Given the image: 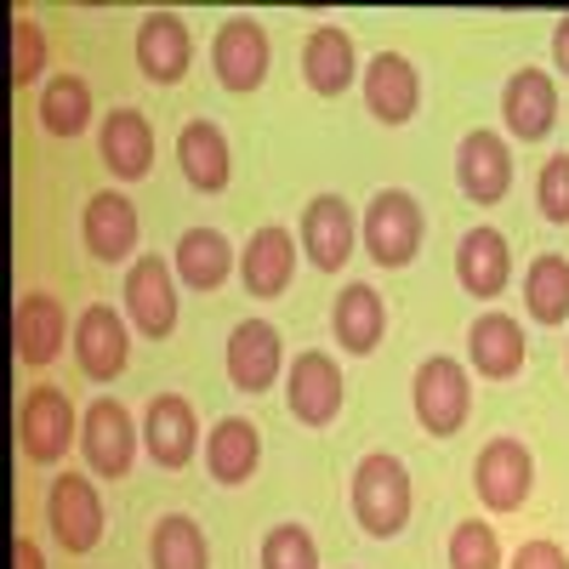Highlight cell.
I'll list each match as a JSON object with an SVG mask.
<instances>
[{
	"label": "cell",
	"mask_w": 569,
	"mask_h": 569,
	"mask_svg": "<svg viewBox=\"0 0 569 569\" xmlns=\"http://www.w3.org/2000/svg\"><path fill=\"white\" fill-rule=\"evenodd\" d=\"M40 126L52 137H80L91 126V86L80 74H52L40 91Z\"/></svg>",
	"instance_id": "32"
},
{
	"label": "cell",
	"mask_w": 569,
	"mask_h": 569,
	"mask_svg": "<svg viewBox=\"0 0 569 569\" xmlns=\"http://www.w3.org/2000/svg\"><path fill=\"white\" fill-rule=\"evenodd\" d=\"M552 63H558V69L569 74V12H563V18L552 23Z\"/></svg>",
	"instance_id": "39"
},
{
	"label": "cell",
	"mask_w": 569,
	"mask_h": 569,
	"mask_svg": "<svg viewBox=\"0 0 569 569\" xmlns=\"http://www.w3.org/2000/svg\"><path fill=\"white\" fill-rule=\"evenodd\" d=\"M563 365H569V353H563Z\"/></svg>",
	"instance_id": "40"
},
{
	"label": "cell",
	"mask_w": 569,
	"mask_h": 569,
	"mask_svg": "<svg viewBox=\"0 0 569 569\" xmlns=\"http://www.w3.org/2000/svg\"><path fill=\"white\" fill-rule=\"evenodd\" d=\"M46 74V34H40V23L29 18V12H18L12 18V80H18V91L23 86H34Z\"/></svg>",
	"instance_id": "35"
},
{
	"label": "cell",
	"mask_w": 569,
	"mask_h": 569,
	"mask_svg": "<svg viewBox=\"0 0 569 569\" xmlns=\"http://www.w3.org/2000/svg\"><path fill=\"white\" fill-rule=\"evenodd\" d=\"M501 126L518 142H541L558 126V86H552L547 69L525 63L518 74H507V86H501Z\"/></svg>",
	"instance_id": "15"
},
{
	"label": "cell",
	"mask_w": 569,
	"mask_h": 569,
	"mask_svg": "<svg viewBox=\"0 0 569 569\" xmlns=\"http://www.w3.org/2000/svg\"><path fill=\"white\" fill-rule=\"evenodd\" d=\"M353 240H359V222H353L348 200L342 194H313L308 211H302V257L319 273H337L353 257Z\"/></svg>",
	"instance_id": "18"
},
{
	"label": "cell",
	"mask_w": 569,
	"mask_h": 569,
	"mask_svg": "<svg viewBox=\"0 0 569 569\" xmlns=\"http://www.w3.org/2000/svg\"><path fill=\"white\" fill-rule=\"evenodd\" d=\"M142 450H149L154 467L177 472L194 461L200 450V421H194V405L182 393H154L149 410H142Z\"/></svg>",
	"instance_id": "13"
},
{
	"label": "cell",
	"mask_w": 569,
	"mask_h": 569,
	"mask_svg": "<svg viewBox=\"0 0 569 569\" xmlns=\"http://www.w3.org/2000/svg\"><path fill=\"white\" fill-rule=\"evenodd\" d=\"M63 337H69V319H63V302L52 291H29L18 297V313H12V348L29 370H46L58 353H63Z\"/></svg>",
	"instance_id": "21"
},
{
	"label": "cell",
	"mask_w": 569,
	"mask_h": 569,
	"mask_svg": "<svg viewBox=\"0 0 569 569\" xmlns=\"http://www.w3.org/2000/svg\"><path fill=\"white\" fill-rule=\"evenodd\" d=\"M228 382L240 393H268L284 370V342L268 319H240L228 330Z\"/></svg>",
	"instance_id": "14"
},
{
	"label": "cell",
	"mask_w": 569,
	"mask_h": 569,
	"mask_svg": "<svg viewBox=\"0 0 569 569\" xmlns=\"http://www.w3.org/2000/svg\"><path fill=\"white\" fill-rule=\"evenodd\" d=\"M46 525H52L58 547L63 552H91L103 541V496L91 479H80V472H63V479H52V490H46Z\"/></svg>",
	"instance_id": "9"
},
{
	"label": "cell",
	"mask_w": 569,
	"mask_h": 569,
	"mask_svg": "<svg viewBox=\"0 0 569 569\" xmlns=\"http://www.w3.org/2000/svg\"><path fill=\"white\" fill-rule=\"evenodd\" d=\"M171 257H177L171 268H177V279L188 284V291H217V284L233 273V246L217 228H188Z\"/></svg>",
	"instance_id": "29"
},
{
	"label": "cell",
	"mask_w": 569,
	"mask_h": 569,
	"mask_svg": "<svg viewBox=\"0 0 569 569\" xmlns=\"http://www.w3.org/2000/svg\"><path fill=\"white\" fill-rule=\"evenodd\" d=\"M536 206H541L547 222L569 228V154H552V160L541 166V177H536Z\"/></svg>",
	"instance_id": "36"
},
{
	"label": "cell",
	"mask_w": 569,
	"mask_h": 569,
	"mask_svg": "<svg viewBox=\"0 0 569 569\" xmlns=\"http://www.w3.org/2000/svg\"><path fill=\"white\" fill-rule=\"evenodd\" d=\"M421 233H427V217H421V200L410 188H382L365 206V222H359V240H365L376 268H410L421 251Z\"/></svg>",
	"instance_id": "3"
},
{
	"label": "cell",
	"mask_w": 569,
	"mask_h": 569,
	"mask_svg": "<svg viewBox=\"0 0 569 569\" xmlns=\"http://www.w3.org/2000/svg\"><path fill=\"white\" fill-rule=\"evenodd\" d=\"M268 63H273V40L257 18H222V29L211 34V69L228 91H257L268 80Z\"/></svg>",
	"instance_id": "6"
},
{
	"label": "cell",
	"mask_w": 569,
	"mask_h": 569,
	"mask_svg": "<svg viewBox=\"0 0 569 569\" xmlns=\"http://www.w3.org/2000/svg\"><path fill=\"white\" fill-rule=\"evenodd\" d=\"M359 74L365 69H359V52H353L348 29H337V23L308 29V40H302V80H308V91H319V98H342Z\"/></svg>",
	"instance_id": "22"
},
{
	"label": "cell",
	"mask_w": 569,
	"mask_h": 569,
	"mask_svg": "<svg viewBox=\"0 0 569 569\" xmlns=\"http://www.w3.org/2000/svg\"><path fill=\"white\" fill-rule=\"evenodd\" d=\"M137 439H142V427L131 421L120 399H98L80 421V456L98 479H126L137 461Z\"/></svg>",
	"instance_id": "7"
},
{
	"label": "cell",
	"mask_w": 569,
	"mask_h": 569,
	"mask_svg": "<svg viewBox=\"0 0 569 569\" xmlns=\"http://www.w3.org/2000/svg\"><path fill=\"white\" fill-rule=\"evenodd\" d=\"M525 359H530V342H525V325H518L512 313L490 308V313L472 319V330H467V365L479 370L485 382H512V376L525 370Z\"/></svg>",
	"instance_id": "16"
},
{
	"label": "cell",
	"mask_w": 569,
	"mask_h": 569,
	"mask_svg": "<svg viewBox=\"0 0 569 569\" xmlns=\"http://www.w3.org/2000/svg\"><path fill=\"white\" fill-rule=\"evenodd\" d=\"M262 467V433L246 416H222L206 433V472L217 485H251Z\"/></svg>",
	"instance_id": "26"
},
{
	"label": "cell",
	"mask_w": 569,
	"mask_h": 569,
	"mask_svg": "<svg viewBox=\"0 0 569 569\" xmlns=\"http://www.w3.org/2000/svg\"><path fill=\"white\" fill-rule=\"evenodd\" d=\"M342 399H348V382H342V365L319 353V348H302L284 370V410H291L302 427H330L342 416Z\"/></svg>",
	"instance_id": "5"
},
{
	"label": "cell",
	"mask_w": 569,
	"mask_h": 569,
	"mask_svg": "<svg viewBox=\"0 0 569 569\" xmlns=\"http://www.w3.org/2000/svg\"><path fill=\"white\" fill-rule=\"evenodd\" d=\"M410 410H416L427 439H456L467 427V416H472V376H467V365L450 359V353L421 359L416 376H410Z\"/></svg>",
	"instance_id": "2"
},
{
	"label": "cell",
	"mask_w": 569,
	"mask_h": 569,
	"mask_svg": "<svg viewBox=\"0 0 569 569\" xmlns=\"http://www.w3.org/2000/svg\"><path fill=\"white\" fill-rule=\"evenodd\" d=\"M472 485L490 512H518L536 490V456L525 439H490L472 461Z\"/></svg>",
	"instance_id": "8"
},
{
	"label": "cell",
	"mask_w": 569,
	"mask_h": 569,
	"mask_svg": "<svg viewBox=\"0 0 569 569\" xmlns=\"http://www.w3.org/2000/svg\"><path fill=\"white\" fill-rule=\"evenodd\" d=\"M194 63V40H188V23L177 12H149L137 23V69L154 86H177Z\"/></svg>",
	"instance_id": "24"
},
{
	"label": "cell",
	"mask_w": 569,
	"mask_h": 569,
	"mask_svg": "<svg viewBox=\"0 0 569 569\" xmlns=\"http://www.w3.org/2000/svg\"><path fill=\"white\" fill-rule=\"evenodd\" d=\"M291 273H297V240L284 233L279 222L257 228L251 246L240 251V279H246V297L257 302H273L291 291Z\"/></svg>",
	"instance_id": "23"
},
{
	"label": "cell",
	"mask_w": 569,
	"mask_h": 569,
	"mask_svg": "<svg viewBox=\"0 0 569 569\" xmlns=\"http://www.w3.org/2000/svg\"><path fill=\"white\" fill-rule=\"evenodd\" d=\"M177 166H182L188 188H200V194H222L228 177H233L222 126H217V120H188V126L177 131Z\"/></svg>",
	"instance_id": "28"
},
{
	"label": "cell",
	"mask_w": 569,
	"mask_h": 569,
	"mask_svg": "<svg viewBox=\"0 0 569 569\" xmlns=\"http://www.w3.org/2000/svg\"><path fill=\"white\" fill-rule=\"evenodd\" d=\"M507 569H569V552L558 547V541H547V536H536V541H525L512 552V563Z\"/></svg>",
	"instance_id": "37"
},
{
	"label": "cell",
	"mask_w": 569,
	"mask_h": 569,
	"mask_svg": "<svg viewBox=\"0 0 569 569\" xmlns=\"http://www.w3.org/2000/svg\"><path fill=\"white\" fill-rule=\"evenodd\" d=\"M80 240L98 262H126L142 240V222H137V206L120 194V188H103L91 194L86 211H80Z\"/></svg>",
	"instance_id": "17"
},
{
	"label": "cell",
	"mask_w": 569,
	"mask_h": 569,
	"mask_svg": "<svg viewBox=\"0 0 569 569\" xmlns=\"http://www.w3.org/2000/svg\"><path fill=\"white\" fill-rule=\"evenodd\" d=\"M525 308L536 325H563L569 319V257L541 251L525 268Z\"/></svg>",
	"instance_id": "31"
},
{
	"label": "cell",
	"mask_w": 569,
	"mask_h": 569,
	"mask_svg": "<svg viewBox=\"0 0 569 569\" xmlns=\"http://www.w3.org/2000/svg\"><path fill=\"white\" fill-rule=\"evenodd\" d=\"M330 330H337L342 353H353V359L376 353V342L388 337V302L376 297V284H365V279L342 284L337 308H330Z\"/></svg>",
	"instance_id": "27"
},
{
	"label": "cell",
	"mask_w": 569,
	"mask_h": 569,
	"mask_svg": "<svg viewBox=\"0 0 569 569\" xmlns=\"http://www.w3.org/2000/svg\"><path fill=\"white\" fill-rule=\"evenodd\" d=\"M450 569H501V541L490 525L467 518V525L450 530Z\"/></svg>",
	"instance_id": "34"
},
{
	"label": "cell",
	"mask_w": 569,
	"mask_h": 569,
	"mask_svg": "<svg viewBox=\"0 0 569 569\" xmlns=\"http://www.w3.org/2000/svg\"><path fill=\"white\" fill-rule=\"evenodd\" d=\"M126 319L149 342H166L177 330V268L160 257H137L126 273Z\"/></svg>",
	"instance_id": "12"
},
{
	"label": "cell",
	"mask_w": 569,
	"mask_h": 569,
	"mask_svg": "<svg viewBox=\"0 0 569 569\" xmlns=\"http://www.w3.org/2000/svg\"><path fill=\"white\" fill-rule=\"evenodd\" d=\"M410 507H416V496H410L405 461L388 456V450H370V456L353 467V518L365 525V536L393 541V536L410 525Z\"/></svg>",
	"instance_id": "1"
},
{
	"label": "cell",
	"mask_w": 569,
	"mask_h": 569,
	"mask_svg": "<svg viewBox=\"0 0 569 569\" xmlns=\"http://www.w3.org/2000/svg\"><path fill=\"white\" fill-rule=\"evenodd\" d=\"M149 569H211L206 530L188 512H166L149 530Z\"/></svg>",
	"instance_id": "30"
},
{
	"label": "cell",
	"mask_w": 569,
	"mask_h": 569,
	"mask_svg": "<svg viewBox=\"0 0 569 569\" xmlns=\"http://www.w3.org/2000/svg\"><path fill=\"white\" fill-rule=\"evenodd\" d=\"M80 421H86V416L69 405L63 388H52V382L29 388V399H23V410H18V445H23V461H34V467L63 461L69 445H80Z\"/></svg>",
	"instance_id": "4"
},
{
	"label": "cell",
	"mask_w": 569,
	"mask_h": 569,
	"mask_svg": "<svg viewBox=\"0 0 569 569\" xmlns=\"http://www.w3.org/2000/svg\"><path fill=\"white\" fill-rule=\"evenodd\" d=\"M98 160L120 182L149 177V166H154V126H149V114H142V109L103 114V126H98Z\"/></svg>",
	"instance_id": "25"
},
{
	"label": "cell",
	"mask_w": 569,
	"mask_h": 569,
	"mask_svg": "<svg viewBox=\"0 0 569 569\" xmlns=\"http://www.w3.org/2000/svg\"><path fill=\"white\" fill-rule=\"evenodd\" d=\"M262 569H319V541L302 525H273L262 536Z\"/></svg>",
	"instance_id": "33"
},
{
	"label": "cell",
	"mask_w": 569,
	"mask_h": 569,
	"mask_svg": "<svg viewBox=\"0 0 569 569\" xmlns=\"http://www.w3.org/2000/svg\"><path fill=\"white\" fill-rule=\"evenodd\" d=\"M74 365L86 382H114L131 365V319L114 313L109 302H91L74 319Z\"/></svg>",
	"instance_id": "10"
},
{
	"label": "cell",
	"mask_w": 569,
	"mask_h": 569,
	"mask_svg": "<svg viewBox=\"0 0 569 569\" xmlns=\"http://www.w3.org/2000/svg\"><path fill=\"white\" fill-rule=\"evenodd\" d=\"M456 182H461V194L472 206H501L507 188H512V149H507V137L490 131V126L467 131L456 142Z\"/></svg>",
	"instance_id": "11"
},
{
	"label": "cell",
	"mask_w": 569,
	"mask_h": 569,
	"mask_svg": "<svg viewBox=\"0 0 569 569\" xmlns=\"http://www.w3.org/2000/svg\"><path fill=\"white\" fill-rule=\"evenodd\" d=\"M456 279H461V291L467 297H501L507 291V279H512V251H507V233L479 222V228H467L461 233V246H456Z\"/></svg>",
	"instance_id": "19"
},
{
	"label": "cell",
	"mask_w": 569,
	"mask_h": 569,
	"mask_svg": "<svg viewBox=\"0 0 569 569\" xmlns=\"http://www.w3.org/2000/svg\"><path fill=\"white\" fill-rule=\"evenodd\" d=\"M365 86V109L382 120V126H405L416 109H421V80H416V63L399 58V52H376L359 74Z\"/></svg>",
	"instance_id": "20"
},
{
	"label": "cell",
	"mask_w": 569,
	"mask_h": 569,
	"mask_svg": "<svg viewBox=\"0 0 569 569\" xmlns=\"http://www.w3.org/2000/svg\"><path fill=\"white\" fill-rule=\"evenodd\" d=\"M12 569H46V552H40L29 536H18V541H12Z\"/></svg>",
	"instance_id": "38"
}]
</instances>
